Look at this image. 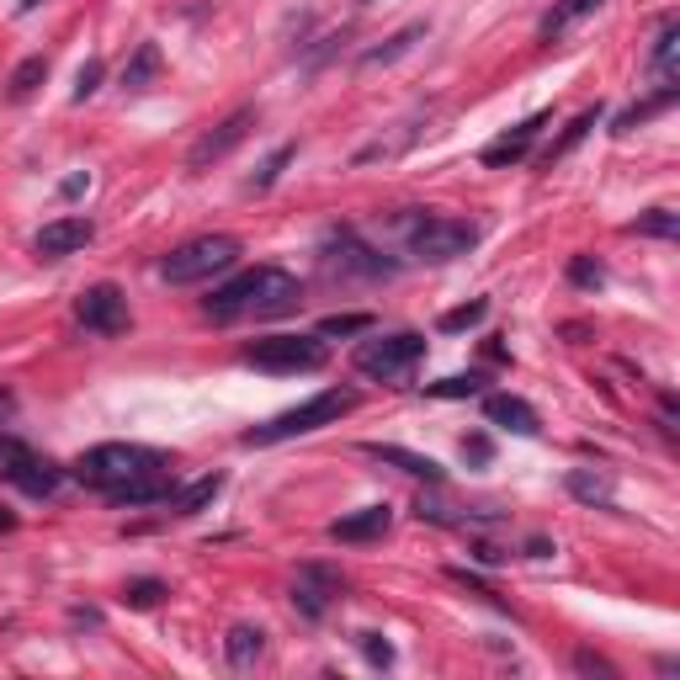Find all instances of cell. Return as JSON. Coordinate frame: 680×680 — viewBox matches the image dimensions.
<instances>
[{
  "label": "cell",
  "instance_id": "cell-16",
  "mask_svg": "<svg viewBox=\"0 0 680 680\" xmlns=\"http://www.w3.org/2000/svg\"><path fill=\"white\" fill-rule=\"evenodd\" d=\"M388 527H393V510L388 505H361L352 516L330 521V537L335 542H378V537H388Z\"/></svg>",
  "mask_w": 680,
  "mask_h": 680
},
{
  "label": "cell",
  "instance_id": "cell-20",
  "mask_svg": "<svg viewBox=\"0 0 680 680\" xmlns=\"http://www.w3.org/2000/svg\"><path fill=\"white\" fill-rule=\"evenodd\" d=\"M261 654H267V633H261V627H250V622L229 627V638H224V659H229L235 670H250Z\"/></svg>",
  "mask_w": 680,
  "mask_h": 680
},
{
  "label": "cell",
  "instance_id": "cell-35",
  "mask_svg": "<svg viewBox=\"0 0 680 680\" xmlns=\"http://www.w3.org/2000/svg\"><path fill=\"white\" fill-rule=\"evenodd\" d=\"M367 325H373L367 314H330V320L314 330V335H361Z\"/></svg>",
  "mask_w": 680,
  "mask_h": 680
},
{
  "label": "cell",
  "instance_id": "cell-9",
  "mask_svg": "<svg viewBox=\"0 0 680 680\" xmlns=\"http://www.w3.org/2000/svg\"><path fill=\"white\" fill-rule=\"evenodd\" d=\"M75 320L90 330V335H122L128 330V293H122L118 282H96V288H86L80 293V303H75Z\"/></svg>",
  "mask_w": 680,
  "mask_h": 680
},
{
  "label": "cell",
  "instance_id": "cell-13",
  "mask_svg": "<svg viewBox=\"0 0 680 680\" xmlns=\"http://www.w3.org/2000/svg\"><path fill=\"white\" fill-rule=\"evenodd\" d=\"M548 122H553V112H532V118H527V122H516V128H505V133H500V139H495V144H484V154H478V160H484L489 171H505V165H516V160H527V154H532V144H537V133H542Z\"/></svg>",
  "mask_w": 680,
  "mask_h": 680
},
{
  "label": "cell",
  "instance_id": "cell-45",
  "mask_svg": "<svg viewBox=\"0 0 680 680\" xmlns=\"http://www.w3.org/2000/svg\"><path fill=\"white\" fill-rule=\"evenodd\" d=\"M37 6H43V0H22V6H17V11H22V17H28V11H37Z\"/></svg>",
  "mask_w": 680,
  "mask_h": 680
},
{
  "label": "cell",
  "instance_id": "cell-8",
  "mask_svg": "<svg viewBox=\"0 0 680 680\" xmlns=\"http://www.w3.org/2000/svg\"><path fill=\"white\" fill-rule=\"evenodd\" d=\"M320 267H325V277H335V282H352V277L378 282V277H393V261H384L373 245H361L352 229H341V235L325 239V256H320Z\"/></svg>",
  "mask_w": 680,
  "mask_h": 680
},
{
  "label": "cell",
  "instance_id": "cell-7",
  "mask_svg": "<svg viewBox=\"0 0 680 680\" xmlns=\"http://www.w3.org/2000/svg\"><path fill=\"white\" fill-rule=\"evenodd\" d=\"M245 361L250 367H261V373H320L330 361V346L325 335H267V341H250L245 346Z\"/></svg>",
  "mask_w": 680,
  "mask_h": 680
},
{
  "label": "cell",
  "instance_id": "cell-40",
  "mask_svg": "<svg viewBox=\"0 0 680 680\" xmlns=\"http://www.w3.org/2000/svg\"><path fill=\"white\" fill-rule=\"evenodd\" d=\"M463 457H468V463H489V442H484V436L463 442Z\"/></svg>",
  "mask_w": 680,
  "mask_h": 680
},
{
  "label": "cell",
  "instance_id": "cell-38",
  "mask_svg": "<svg viewBox=\"0 0 680 680\" xmlns=\"http://www.w3.org/2000/svg\"><path fill=\"white\" fill-rule=\"evenodd\" d=\"M356 644H361V654H367V659H373L378 670H388V665H393V649H388L378 633H356Z\"/></svg>",
  "mask_w": 680,
  "mask_h": 680
},
{
  "label": "cell",
  "instance_id": "cell-23",
  "mask_svg": "<svg viewBox=\"0 0 680 680\" xmlns=\"http://www.w3.org/2000/svg\"><path fill=\"white\" fill-rule=\"evenodd\" d=\"M595 122H601V107H585V112H580V118L569 122V128H563L559 139H553V144L542 149V171H553V165H559L563 154H569V149L580 144V139H585V133H591Z\"/></svg>",
  "mask_w": 680,
  "mask_h": 680
},
{
  "label": "cell",
  "instance_id": "cell-33",
  "mask_svg": "<svg viewBox=\"0 0 680 680\" xmlns=\"http://www.w3.org/2000/svg\"><path fill=\"white\" fill-rule=\"evenodd\" d=\"M128 606H139V612H149V606H160L165 601V585L160 580H128Z\"/></svg>",
  "mask_w": 680,
  "mask_h": 680
},
{
  "label": "cell",
  "instance_id": "cell-25",
  "mask_svg": "<svg viewBox=\"0 0 680 680\" xmlns=\"http://www.w3.org/2000/svg\"><path fill=\"white\" fill-rule=\"evenodd\" d=\"M420 37H425V28H420V22H414V28H404V32H393V37H388V43H384V48H373V54L361 60V69H378V64L404 60V54H410L414 43H420Z\"/></svg>",
  "mask_w": 680,
  "mask_h": 680
},
{
  "label": "cell",
  "instance_id": "cell-10",
  "mask_svg": "<svg viewBox=\"0 0 680 680\" xmlns=\"http://www.w3.org/2000/svg\"><path fill=\"white\" fill-rule=\"evenodd\" d=\"M346 591V580L330 569V563H303L293 574V612L303 622H320L335 606V595Z\"/></svg>",
  "mask_w": 680,
  "mask_h": 680
},
{
  "label": "cell",
  "instance_id": "cell-18",
  "mask_svg": "<svg viewBox=\"0 0 680 680\" xmlns=\"http://www.w3.org/2000/svg\"><path fill=\"white\" fill-rule=\"evenodd\" d=\"M11 484H17L22 495H32V500H43V495H54V489H60V484H64V474H60V468H54V463H48V457H37V452H28V457H22V468L11 474Z\"/></svg>",
  "mask_w": 680,
  "mask_h": 680
},
{
  "label": "cell",
  "instance_id": "cell-39",
  "mask_svg": "<svg viewBox=\"0 0 680 680\" xmlns=\"http://www.w3.org/2000/svg\"><path fill=\"white\" fill-rule=\"evenodd\" d=\"M474 559L478 563H505L510 553H505V548H495V542H474Z\"/></svg>",
  "mask_w": 680,
  "mask_h": 680
},
{
  "label": "cell",
  "instance_id": "cell-30",
  "mask_svg": "<svg viewBox=\"0 0 680 680\" xmlns=\"http://www.w3.org/2000/svg\"><path fill=\"white\" fill-rule=\"evenodd\" d=\"M484 314H489V303H484V298H474V303H463V309H446V314H442V330H446V335H457V330H474V325H484Z\"/></svg>",
  "mask_w": 680,
  "mask_h": 680
},
{
  "label": "cell",
  "instance_id": "cell-31",
  "mask_svg": "<svg viewBox=\"0 0 680 680\" xmlns=\"http://www.w3.org/2000/svg\"><path fill=\"white\" fill-rule=\"evenodd\" d=\"M293 154H298L293 144H282V149H277V154H267V160H261V171H256V181H250V186H256V192H267V186H277V176H282V165H288Z\"/></svg>",
  "mask_w": 680,
  "mask_h": 680
},
{
  "label": "cell",
  "instance_id": "cell-37",
  "mask_svg": "<svg viewBox=\"0 0 680 680\" xmlns=\"http://www.w3.org/2000/svg\"><path fill=\"white\" fill-rule=\"evenodd\" d=\"M574 670H580V676H606V680H617V665H612V659H601V654H591V649L574 654Z\"/></svg>",
  "mask_w": 680,
  "mask_h": 680
},
{
  "label": "cell",
  "instance_id": "cell-24",
  "mask_svg": "<svg viewBox=\"0 0 680 680\" xmlns=\"http://www.w3.org/2000/svg\"><path fill=\"white\" fill-rule=\"evenodd\" d=\"M569 495L585 505H612V474H595V468H569Z\"/></svg>",
  "mask_w": 680,
  "mask_h": 680
},
{
  "label": "cell",
  "instance_id": "cell-42",
  "mask_svg": "<svg viewBox=\"0 0 680 680\" xmlns=\"http://www.w3.org/2000/svg\"><path fill=\"white\" fill-rule=\"evenodd\" d=\"M69 622L75 627H101V612H69Z\"/></svg>",
  "mask_w": 680,
  "mask_h": 680
},
{
  "label": "cell",
  "instance_id": "cell-1",
  "mask_svg": "<svg viewBox=\"0 0 680 680\" xmlns=\"http://www.w3.org/2000/svg\"><path fill=\"white\" fill-rule=\"evenodd\" d=\"M303 303V282L282 267H256L239 271L235 282H224L218 293L203 303L213 325H245V320H282Z\"/></svg>",
  "mask_w": 680,
  "mask_h": 680
},
{
  "label": "cell",
  "instance_id": "cell-22",
  "mask_svg": "<svg viewBox=\"0 0 680 680\" xmlns=\"http://www.w3.org/2000/svg\"><path fill=\"white\" fill-rule=\"evenodd\" d=\"M218 489H224V474H207L197 478V484H186V489H171V516H197V510H207V505L218 500Z\"/></svg>",
  "mask_w": 680,
  "mask_h": 680
},
{
  "label": "cell",
  "instance_id": "cell-32",
  "mask_svg": "<svg viewBox=\"0 0 680 680\" xmlns=\"http://www.w3.org/2000/svg\"><path fill=\"white\" fill-rule=\"evenodd\" d=\"M569 282H574V288H601V282H606V267H601L595 256H574V261H569Z\"/></svg>",
  "mask_w": 680,
  "mask_h": 680
},
{
  "label": "cell",
  "instance_id": "cell-36",
  "mask_svg": "<svg viewBox=\"0 0 680 680\" xmlns=\"http://www.w3.org/2000/svg\"><path fill=\"white\" fill-rule=\"evenodd\" d=\"M101 69H107L101 60L80 64V75H75V101H90V96H96V86H101Z\"/></svg>",
  "mask_w": 680,
  "mask_h": 680
},
{
  "label": "cell",
  "instance_id": "cell-2",
  "mask_svg": "<svg viewBox=\"0 0 680 680\" xmlns=\"http://www.w3.org/2000/svg\"><path fill=\"white\" fill-rule=\"evenodd\" d=\"M171 468V457L165 452H154V446H139V442H101L80 452V463H75V478L96 489V495H118L128 484H139V478H154Z\"/></svg>",
  "mask_w": 680,
  "mask_h": 680
},
{
  "label": "cell",
  "instance_id": "cell-26",
  "mask_svg": "<svg viewBox=\"0 0 680 680\" xmlns=\"http://www.w3.org/2000/svg\"><path fill=\"white\" fill-rule=\"evenodd\" d=\"M633 235H649V239H676L680 235V213L676 207H649L633 218Z\"/></svg>",
  "mask_w": 680,
  "mask_h": 680
},
{
  "label": "cell",
  "instance_id": "cell-12",
  "mask_svg": "<svg viewBox=\"0 0 680 680\" xmlns=\"http://www.w3.org/2000/svg\"><path fill=\"white\" fill-rule=\"evenodd\" d=\"M90 239H96V224L80 218V213H69V218H54V224H43L37 239H32V250H37V261H64V256H80Z\"/></svg>",
  "mask_w": 680,
  "mask_h": 680
},
{
  "label": "cell",
  "instance_id": "cell-11",
  "mask_svg": "<svg viewBox=\"0 0 680 680\" xmlns=\"http://www.w3.org/2000/svg\"><path fill=\"white\" fill-rule=\"evenodd\" d=\"M250 128H256V107H239V112H229V118L218 122L213 133H203V139L192 144V154H186V165H192V171H207L213 160H224L229 149H239V144H245V133H250Z\"/></svg>",
  "mask_w": 680,
  "mask_h": 680
},
{
  "label": "cell",
  "instance_id": "cell-29",
  "mask_svg": "<svg viewBox=\"0 0 680 680\" xmlns=\"http://www.w3.org/2000/svg\"><path fill=\"white\" fill-rule=\"evenodd\" d=\"M676 96H680V90H654V101H644V107H633V112H622V118H617V133H633L638 122H649L654 112H665V107H670Z\"/></svg>",
  "mask_w": 680,
  "mask_h": 680
},
{
  "label": "cell",
  "instance_id": "cell-3",
  "mask_svg": "<svg viewBox=\"0 0 680 680\" xmlns=\"http://www.w3.org/2000/svg\"><path fill=\"white\" fill-rule=\"evenodd\" d=\"M399 235H404V250L425 267H446L457 256H468L478 245V224L474 218H452V213H404L399 218Z\"/></svg>",
  "mask_w": 680,
  "mask_h": 680
},
{
  "label": "cell",
  "instance_id": "cell-43",
  "mask_svg": "<svg viewBox=\"0 0 680 680\" xmlns=\"http://www.w3.org/2000/svg\"><path fill=\"white\" fill-rule=\"evenodd\" d=\"M86 186H90V176H69L64 181V197H75V192H86Z\"/></svg>",
  "mask_w": 680,
  "mask_h": 680
},
{
  "label": "cell",
  "instance_id": "cell-19",
  "mask_svg": "<svg viewBox=\"0 0 680 680\" xmlns=\"http://www.w3.org/2000/svg\"><path fill=\"white\" fill-rule=\"evenodd\" d=\"M160 69H165L160 43H139V48H133V60L122 64V90H149L154 80H160Z\"/></svg>",
  "mask_w": 680,
  "mask_h": 680
},
{
  "label": "cell",
  "instance_id": "cell-17",
  "mask_svg": "<svg viewBox=\"0 0 680 680\" xmlns=\"http://www.w3.org/2000/svg\"><path fill=\"white\" fill-rule=\"evenodd\" d=\"M367 457H378V463H393L399 474H410V478H425V484H442V463L436 457H420V452H404V446H388V442H367L361 446Z\"/></svg>",
  "mask_w": 680,
  "mask_h": 680
},
{
  "label": "cell",
  "instance_id": "cell-28",
  "mask_svg": "<svg viewBox=\"0 0 680 680\" xmlns=\"http://www.w3.org/2000/svg\"><path fill=\"white\" fill-rule=\"evenodd\" d=\"M425 393H431V399H474V393H484V378H478V373H457V378L431 384Z\"/></svg>",
  "mask_w": 680,
  "mask_h": 680
},
{
  "label": "cell",
  "instance_id": "cell-21",
  "mask_svg": "<svg viewBox=\"0 0 680 680\" xmlns=\"http://www.w3.org/2000/svg\"><path fill=\"white\" fill-rule=\"evenodd\" d=\"M606 0H559L548 17H542V43H559L563 32L574 28V22H585V17H595Z\"/></svg>",
  "mask_w": 680,
  "mask_h": 680
},
{
  "label": "cell",
  "instance_id": "cell-4",
  "mask_svg": "<svg viewBox=\"0 0 680 680\" xmlns=\"http://www.w3.org/2000/svg\"><path fill=\"white\" fill-rule=\"evenodd\" d=\"M356 410V393L352 388H325V393H314V399H303L293 410L271 414L261 425H250L239 442L245 446H271V442H293V436H309V431H320V425H335L341 414Z\"/></svg>",
  "mask_w": 680,
  "mask_h": 680
},
{
  "label": "cell",
  "instance_id": "cell-14",
  "mask_svg": "<svg viewBox=\"0 0 680 680\" xmlns=\"http://www.w3.org/2000/svg\"><path fill=\"white\" fill-rule=\"evenodd\" d=\"M649 75H654V90H680V22L676 17L659 22V37H654V54H649Z\"/></svg>",
  "mask_w": 680,
  "mask_h": 680
},
{
  "label": "cell",
  "instance_id": "cell-6",
  "mask_svg": "<svg viewBox=\"0 0 680 680\" xmlns=\"http://www.w3.org/2000/svg\"><path fill=\"white\" fill-rule=\"evenodd\" d=\"M420 356H425V335H414V330H393V335H373V341H361L352 361H356L361 378L404 384L414 367H420Z\"/></svg>",
  "mask_w": 680,
  "mask_h": 680
},
{
  "label": "cell",
  "instance_id": "cell-5",
  "mask_svg": "<svg viewBox=\"0 0 680 680\" xmlns=\"http://www.w3.org/2000/svg\"><path fill=\"white\" fill-rule=\"evenodd\" d=\"M245 256V245L235 235H197L176 245L165 261H160V277L171 282V288H192V282H213L218 271H229Z\"/></svg>",
  "mask_w": 680,
  "mask_h": 680
},
{
  "label": "cell",
  "instance_id": "cell-41",
  "mask_svg": "<svg viewBox=\"0 0 680 680\" xmlns=\"http://www.w3.org/2000/svg\"><path fill=\"white\" fill-rule=\"evenodd\" d=\"M11 414H17V399H11V393L0 388V431H6V420H11Z\"/></svg>",
  "mask_w": 680,
  "mask_h": 680
},
{
  "label": "cell",
  "instance_id": "cell-27",
  "mask_svg": "<svg viewBox=\"0 0 680 680\" xmlns=\"http://www.w3.org/2000/svg\"><path fill=\"white\" fill-rule=\"evenodd\" d=\"M43 80H48V60H43V54H32V60H22L17 69H11V96L22 101V96H32Z\"/></svg>",
  "mask_w": 680,
  "mask_h": 680
},
{
  "label": "cell",
  "instance_id": "cell-15",
  "mask_svg": "<svg viewBox=\"0 0 680 680\" xmlns=\"http://www.w3.org/2000/svg\"><path fill=\"white\" fill-rule=\"evenodd\" d=\"M484 420L500 425V431H516V436H537V431H542L537 410L521 393H484Z\"/></svg>",
  "mask_w": 680,
  "mask_h": 680
},
{
  "label": "cell",
  "instance_id": "cell-44",
  "mask_svg": "<svg viewBox=\"0 0 680 680\" xmlns=\"http://www.w3.org/2000/svg\"><path fill=\"white\" fill-rule=\"evenodd\" d=\"M0 532H17V516L11 510H0Z\"/></svg>",
  "mask_w": 680,
  "mask_h": 680
},
{
  "label": "cell",
  "instance_id": "cell-34",
  "mask_svg": "<svg viewBox=\"0 0 680 680\" xmlns=\"http://www.w3.org/2000/svg\"><path fill=\"white\" fill-rule=\"evenodd\" d=\"M32 446H22L17 442V436H6V431H0V478H6V484H11V474H17V468H22V457H28Z\"/></svg>",
  "mask_w": 680,
  "mask_h": 680
}]
</instances>
